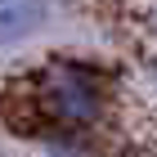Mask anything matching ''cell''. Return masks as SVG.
Instances as JSON below:
<instances>
[{"instance_id":"3","label":"cell","mask_w":157,"mask_h":157,"mask_svg":"<svg viewBox=\"0 0 157 157\" xmlns=\"http://www.w3.org/2000/svg\"><path fill=\"white\" fill-rule=\"evenodd\" d=\"M40 157H85L81 148H72V144H54V148H45Z\"/></svg>"},{"instance_id":"2","label":"cell","mask_w":157,"mask_h":157,"mask_svg":"<svg viewBox=\"0 0 157 157\" xmlns=\"http://www.w3.org/2000/svg\"><path fill=\"white\" fill-rule=\"evenodd\" d=\"M49 23V0H0V49H18Z\"/></svg>"},{"instance_id":"1","label":"cell","mask_w":157,"mask_h":157,"mask_svg":"<svg viewBox=\"0 0 157 157\" xmlns=\"http://www.w3.org/2000/svg\"><path fill=\"white\" fill-rule=\"evenodd\" d=\"M32 103L45 121L67 126V130H85L108 112V85L90 63L76 59H54L45 63L32 81Z\"/></svg>"}]
</instances>
